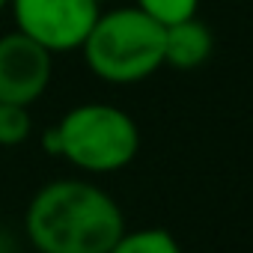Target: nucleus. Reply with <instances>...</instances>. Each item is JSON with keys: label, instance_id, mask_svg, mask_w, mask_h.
Here are the masks:
<instances>
[{"label": "nucleus", "instance_id": "obj_1", "mask_svg": "<svg viewBox=\"0 0 253 253\" xmlns=\"http://www.w3.org/2000/svg\"><path fill=\"white\" fill-rule=\"evenodd\" d=\"M24 232L39 253H107L125 232V217L119 203L98 185L57 179L33 194Z\"/></svg>", "mask_w": 253, "mask_h": 253}, {"label": "nucleus", "instance_id": "obj_2", "mask_svg": "<svg viewBox=\"0 0 253 253\" xmlns=\"http://www.w3.org/2000/svg\"><path fill=\"white\" fill-rule=\"evenodd\" d=\"M86 69L107 84H140L164 66V24L137 6L98 12L81 45Z\"/></svg>", "mask_w": 253, "mask_h": 253}, {"label": "nucleus", "instance_id": "obj_3", "mask_svg": "<svg viewBox=\"0 0 253 253\" xmlns=\"http://www.w3.org/2000/svg\"><path fill=\"white\" fill-rule=\"evenodd\" d=\"M60 158L84 173H116L128 167L140 149V128L116 104L86 101L72 107L57 125Z\"/></svg>", "mask_w": 253, "mask_h": 253}, {"label": "nucleus", "instance_id": "obj_4", "mask_svg": "<svg viewBox=\"0 0 253 253\" xmlns=\"http://www.w3.org/2000/svg\"><path fill=\"white\" fill-rule=\"evenodd\" d=\"M15 30L51 54L81 51L101 3L98 0H9Z\"/></svg>", "mask_w": 253, "mask_h": 253}, {"label": "nucleus", "instance_id": "obj_5", "mask_svg": "<svg viewBox=\"0 0 253 253\" xmlns=\"http://www.w3.org/2000/svg\"><path fill=\"white\" fill-rule=\"evenodd\" d=\"M54 54L21 30L0 36V104H24L39 101L51 84Z\"/></svg>", "mask_w": 253, "mask_h": 253}, {"label": "nucleus", "instance_id": "obj_6", "mask_svg": "<svg viewBox=\"0 0 253 253\" xmlns=\"http://www.w3.org/2000/svg\"><path fill=\"white\" fill-rule=\"evenodd\" d=\"M211 51H214V33L197 15L164 27V66L191 72L209 63Z\"/></svg>", "mask_w": 253, "mask_h": 253}, {"label": "nucleus", "instance_id": "obj_7", "mask_svg": "<svg viewBox=\"0 0 253 253\" xmlns=\"http://www.w3.org/2000/svg\"><path fill=\"white\" fill-rule=\"evenodd\" d=\"M107 253H182L179 241L173 232L161 226H146V229H125Z\"/></svg>", "mask_w": 253, "mask_h": 253}, {"label": "nucleus", "instance_id": "obj_8", "mask_svg": "<svg viewBox=\"0 0 253 253\" xmlns=\"http://www.w3.org/2000/svg\"><path fill=\"white\" fill-rule=\"evenodd\" d=\"M33 131V119L24 104H0V146H21Z\"/></svg>", "mask_w": 253, "mask_h": 253}, {"label": "nucleus", "instance_id": "obj_9", "mask_svg": "<svg viewBox=\"0 0 253 253\" xmlns=\"http://www.w3.org/2000/svg\"><path fill=\"white\" fill-rule=\"evenodd\" d=\"M134 6L143 9L149 18H155L158 24H176L182 18L197 15L200 0H134Z\"/></svg>", "mask_w": 253, "mask_h": 253}, {"label": "nucleus", "instance_id": "obj_10", "mask_svg": "<svg viewBox=\"0 0 253 253\" xmlns=\"http://www.w3.org/2000/svg\"><path fill=\"white\" fill-rule=\"evenodd\" d=\"M42 146H45L48 155H57V158H60V137H57V128H48V131L42 134Z\"/></svg>", "mask_w": 253, "mask_h": 253}, {"label": "nucleus", "instance_id": "obj_11", "mask_svg": "<svg viewBox=\"0 0 253 253\" xmlns=\"http://www.w3.org/2000/svg\"><path fill=\"white\" fill-rule=\"evenodd\" d=\"M9 9V0H0V12H6Z\"/></svg>", "mask_w": 253, "mask_h": 253}, {"label": "nucleus", "instance_id": "obj_12", "mask_svg": "<svg viewBox=\"0 0 253 253\" xmlns=\"http://www.w3.org/2000/svg\"><path fill=\"white\" fill-rule=\"evenodd\" d=\"M98 3H104V0H98Z\"/></svg>", "mask_w": 253, "mask_h": 253}]
</instances>
